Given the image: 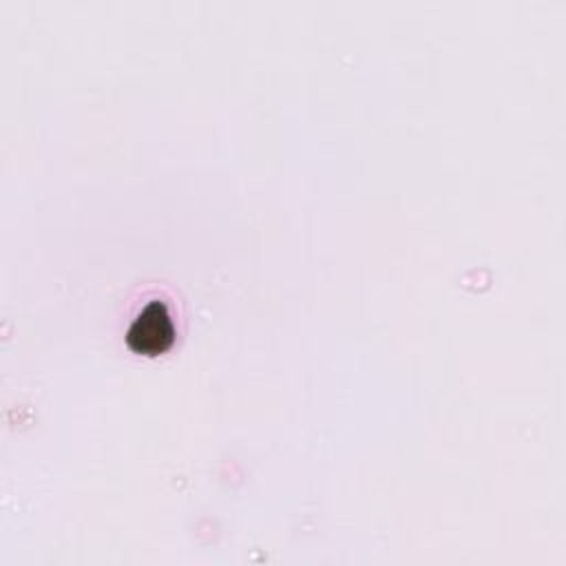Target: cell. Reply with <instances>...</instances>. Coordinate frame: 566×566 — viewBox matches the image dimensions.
I'll return each instance as SVG.
<instances>
[{
  "instance_id": "1",
  "label": "cell",
  "mask_w": 566,
  "mask_h": 566,
  "mask_svg": "<svg viewBox=\"0 0 566 566\" xmlns=\"http://www.w3.org/2000/svg\"><path fill=\"white\" fill-rule=\"evenodd\" d=\"M177 327L172 321V314L168 312L166 303L150 301L146 303L126 332V343L130 349L139 354H164L175 343Z\"/></svg>"
}]
</instances>
